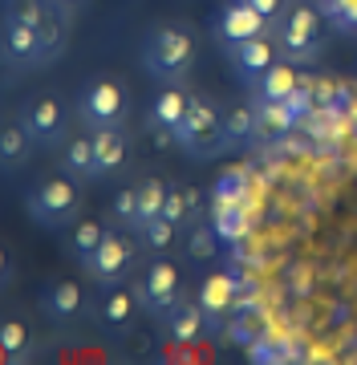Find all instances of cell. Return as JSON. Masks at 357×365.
Masks as SVG:
<instances>
[{"label":"cell","instance_id":"obj_20","mask_svg":"<svg viewBox=\"0 0 357 365\" xmlns=\"http://www.w3.org/2000/svg\"><path fill=\"white\" fill-rule=\"evenodd\" d=\"M33 146H37V143L25 134V126H21V122H9V126L0 130V163H4V170H16V167H21Z\"/></svg>","mask_w":357,"mask_h":365},{"label":"cell","instance_id":"obj_24","mask_svg":"<svg viewBox=\"0 0 357 365\" xmlns=\"http://www.w3.org/2000/svg\"><path fill=\"white\" fill-rule=\"evenodd\" d=\"M138 240H143V248L150 252H167L175 240V220H167V215H159V220H150L138 227Z\"/></svg>","mask_w":357,"mask_h":365},{"label":"cell","instance_id":"obj_8","mask_svg":"<svg viewBox=\"0 0 357 365\" xmlns=\"http://www.w3.org/2000/svg\"><path fill=\"white\" fill-rule=\"evenodd\" d=\"M16 122H21L29 138L37 146H45V150H49V146H61L66 143V130H69V114L57 98H29V102L21 106Z\"/></svg>","mask_w":357,"mask_h":365},{"label":"cell","instance_id":"obj_23","mask_svg":"<svg viewBox=\"0 0 357 365\" xmlns=\"http://www.w3.org/2000/svg\"><path fill=\"white\" fill-rule=\"evenodd\" d=\"M337 33H357V0H317Z\"/></svg>","mask_w":357,"mask_h":365},{"label":"cell","instance_id":"obj_17","mask_svg":"<svg viewBox=\"0 0 357 365\" xmlns=\"http://www.w3.org/2000/svg\"><path fill=\"white\" fill-rule=\"evenodd\" d=\"M203 304H175L171 313L162 317V325H167V337L175 341V345H191V341H199V333H203Z\"/></svg>","mask_w":357,"mask_h":365},{"label":"cell","instance_id":"obj_22","mask_svg":"<svg viewBox=\"0 0 357 365\" xmlns=\"http://www.w3.org/2000/svg\"><path fill=\"white\" fill-rule=\"evenodd\" d=\"M224 126H227L232 146L248 143L252 134H260V126H256V106H232V110L224 114Z\"/></svg>","mask_w":357,"mask_h":365},{"label":"cell","instance_id":"obj_16","mask_svg":"<svg viewBox=\"0 0 357 365\" xmlns=\"http://www.w3.org/2000/svg\"><path fill=\"white\" fill-rule=\"evenodd\" d=\"M252 90H256V102H292V98H296V73H292V61L280 57L276 66L268 69Z\"/></svg>","mask_w":357,"mask_h":365},{"label":"cell","instance_id":"obj_25","mask_svg":"<svg viewBox=\"0 0 357 365\" xmlns=\"http://www.w3.org/2000/svg\"><path fill=\"white\" fill-rule=\"evenodd\" d=\"M227 300H232V280H227V276H207V284H203V297H199V304H203L207 313H224Z\"/></svg>","mask_w":357,"mask_h":365},{"label":"cell","instance_id":"obj_32","mask_svg":"<svg viewBox=\"0 0 357 365\" xmlns=\"http://www.w3.org/2000/svg\"><path fill=\"white\" fill-rule=\"evenodd\" d=\"M4 4H9V0H4Z\"/></svg>","mask_w":357,"mask_h":365},{"label":"cell","instance_id":"obj_15","mask_svg":"<svg viewBox=\"0 0 357 365\" xmlns=\"http://www.w3.org/2000/svg\"><path fill=\"white\" fill-rule=\"evenodd\" d=\"M81 304H86V292H81L78 280H53V284L41 292V313L49 317L53 325H69V321H78Z\"/></svg>","mask_w":357,"mask_h":365},{"label":"cell","instance_id":"obj_19","mask_svg":"<svg viewBox=\"0 0 357 365\" xmlns=\"http://www.w3.org/2000/svg\"><path fill=\"white\" fill-rule=\"evenodd\" d=\"M102 240H106V227H102V223L73 220V223H69V235H66V252L78 264H86L93 252H98V244H102Z\"/></svg>","mask_w":357,"mask_h":365},{"label":"cell","instance_id":"obj_21","mask_svg":"<svg viewBox=\"0 0 357 365\" xmlns=\"http://www.w3.org/2000/svg\"><path fill=\"white\" fill-rule=\"evenodd\" d=\"M167 195H171V187L162 179H150V182H138V227L150 220H159L162 207H167ZM134 227V232H138Z\"/></svg>","mask_w":357,"mask_h":365},{"label":"cell","instance_id":"obj_31","mask_svg":"<svg viewBox=\"0 0 357 365\" xmlns=\"http://www.w3.org/2000/svg\"><path fill=\"white\" fill-rule=\"evenodd\" d=\"M207 252H212V240L203 232V235H195V256H207Z\"/></svg>","mask_w":357,"mask_h":365},{"label":"cell","instance_id":"obj_14","mask_svg":"<svg viewBox=\"0 0 357 365\" xmlns=\"http://www.w3.org/2000/svg\"><path fill=\"white\" fill-rule=\"evenodd\" d=\"M57 163L66 170L69 179L78 182H102V167H98V155H93V138L90 130L78 134V138H66L57 146Z\"/></svg>","mask_w":357,"mask_h":365},{"label":"cell","instance_id":"obj_11","mask_svg":"<svg viewBox=\"0 0 357 365\" xmlns=\"http://www.w3.org/2000/svg\"><path fill=\"white\" fill-rule=\"evenodd\" d=\"M227 61H232V73H236L239 86H256L264 78L268 69L280 61V49H276V37L264 33V37H252L236 49H227Z\"/></svg>","mask_w":357,"mask_h":365},{"label":"cell","instance_id":"obj_5","mask_svg":"<svg viewBox=\"0 0 357 365\" xmlns=\"http://www.w3.org/2000/svg\"><path fill=\"white\" fill-rule=\"evenodd\" d=\"M29 215L37 227H69L78 220V207H81V191H78V179H69L66 170L53 175V179H41L25 199Z\"/></svg>","mask_w":357,"mask_h":365},{"label":"cell","instance_id":"obj_30","mask_svg":"<svg viewBox=\"0 0 357 365\" xmlns=\"http://www.w3.org/2000/svg\"><path fill=\"white\" fill-rule=\"evenodd\" d=\"M183 211H187V199L179 195V191H171V195H167V207H162V215H167V220H183Z\"/></svg>","mask_w":357,"mask_h":365},{"label":"cell","instance_id":"obj_13","mask_svg":"<svg viewBox=\"0 0 357 365\" xmlns=\"http://www.w3.org/2000/svg\"><path fill=\"white\" fill-rule=\"evenodd\" d=\"M187 106H191V93L179 90V86H162L155 98H150V106H146V126L159 134H171L179 130V122H183Z\"/></svg>","mask_w":357,"mask_h":365},{"label":"cell","instance_id":"obj_7","mask_svg":"<svg viewBox=\"0 0 357 365\" xmlns=\"http://www.w3.org/2000/svg\"><path fill=\"white\" fill-rule=\"evenodd\" d=\"M264 33H272V21H264V16L256 13L252 0H227L224 9L212 16V37L219 41L224 53L252 37H264Z\"/></svg>","mask_w":357,"mask_h":365},{"label":"cell","instance_id":"obj_27","mask_svg":"<svg viewBox=\"0 0 357 365\" xmlns=\"http://www.w3.org/2000/svg\"><path fill=\"white\" fill-rule=\"evenodd\" d=\"M25 341H29V329L21 321H4L0 325V345H4L9 357H16V349H25Z\"/></svg>","mask_w":357,"mask_h":365},{"label":"cell","instance_id":"obj_4","mask_svg":"<svg viewBox=\"0 0 357 365\" xmlns=\"http://www.w3.org/2000/svg\"><path fill=\"white\" fill-rule=\"evenodd\" d=\"M175 143L179 150H187L191 158H212V155H224L232 138H227V126H224V110L203 98V93H191V106H187L183 122L175 130Z\"/></svg>","mask_w":357,"mask_h":365},{"label":"cell","instance_id":"obj_29","mask_svg":"<svg viewBox=\"0 0 357 365\" xmlns=\"http://www.w3.org/2000/svg\"><path fill=\"white\" fill-rule=\"evenodd\" d=\"M45 4H49V9H53L57 16H66V21H73V16H78L81 9L90 4V0H45Z\"/></svg>","mask_w":357,"mask_h":365},{"label":"cell","instance_id":"obj_12","mask_svg":"<svg viewBox=\"0 0 357 365\" xmlns=\"http://www.w3.org/2000/svg\"><path fill=\"white\" fill-rule=\"evenodd\" d=\"M143 313V300H138V288H106V297H102V304H98V325L106 329V333H126V329L134 325V317Z\"/></svg>","mask_w":357,"mask_h":365},{"label":"cell","instance_id":"obj_3","mask_svg":"<svg viewBox=\"0 0 357 365\" xmlns=\"http://www.w3.org/2000/svg\"><path fill=\"white\" fill-rule=\"evenodd\" d=\"M73 118L81 122V130H126L130 93L114 78H93L73 98Z\"/></svg>","mask_w":357,"mask_h":365},{"label":"cell","instance_id":"obj_2","mask_svg":"<svg viewBox=\"0 0 357 365\" xmlns=\"http://www.w3.org/2000/svg\"><path fill=\"white\" fill-rule=\"evenodd\" d=\"M143 69L162 86H183L195 69V37L179 25H159L150 29L143 41V53H138Z\"/></svg>","mask_w":357,"mask_h":365},{"label":"cell","instance_id":"obj_18","mask_svg":"<svg viewBox=\"0 0 357 365\" xmlns=\"http://www.w3.org/2000/svg\"><path fill=\"white\" fill-rule=\"evenodd\" d=\"M90 138H93L98 167H102V179H106V175H114V170L126 163V150H130V143H126V130H90Z\"/></svg>","mask_w":357,"mask_h":365},{"label":"cell","instance_id":"obj_28","mask_svg":"<svg viewBox=\"0 0 357 365\" xmlns=\"http://www.w3.org/2000/svg\"><path fill=\"white\" fill-rule=\"evenodd\" d=\"M252 9L264 16V21H272V29H276V21L284 16V9H289V0H252Z\"/></svg>","mask_w":357,"mask_h":365},{"label":"cell","instance_id":"obj_9","mask_svg":"<svg viewBox=\"0 0 357 365\" xmlns=\"http://www.w3.org/2000/svg\"><path fill=\"white\" fill-rule=\"evenodd\" d=\"M138 300H143V313L150 317H167L175 309V304H183V284H179V268H175L171 260H155L150 268L143 272V280H138Z\"/></svg>","mask_w":357,"mask_h":365},{"label":"cell","instance_id":"obj_10","mask_svg":"<svg viewBox=\"0 0 357 365\" xmlns=\"http://www.w3.org/2000/svg\"><path fill=\"white\" fill-rule=\"evenodd\" d=\"M130 264H134V248H130V240H122V235L106 232V240L98 244V252H93V256H90L86 264H81V268H86V276H90L93 284L114 288L118 280H126Z\"/></svg>","mask_w":357,"mask_h":365},{"label":"cell","instance_id":"obj_6","mask_svg":"<svg viewBox=\"0 0 357 365\" xmlns=\"http://www.w3.org/2000/svg\"><path fill=\"white\" fill-rule=\"evenodd\" d=\"M0 53H4V66L9 69H41L53 61L45 29L37 21H21V16H4V37H0Z\"/></svg>","mask_w":357,"mask_h":365},{"label":"cell","instance_id":"obj_26","mask_svg":"<svg viewBox=\"0 0 357 365\" xmlns=\"http://www.w3.org/2000/svg\"><path fill=\"white\" fill-rule=\"evenodd\" d=\"M114 220L122 223V227H138V187H126V191H118L114 195Z\"/></svg>","mask_w":357,"mask_h":365},{"label":"cell","instance_id":"obj_1","mask_svg":"<svg viewBox=\"0 0 357 365\" xmlns=\"http://www.w3.org/2000/svg\"><path fill=\"white\" fill-rule=\"evenodd\" d=\"M325 25H329V16L321 13L317 0H289L284 16L272 29L280 57L292 66H313L325 49Z\"/></svg>","mask_w":357,"mask_h":365}]
</instances>
